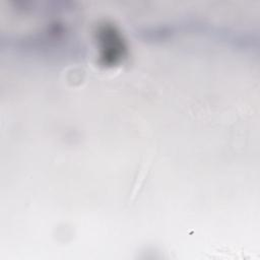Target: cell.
Instances as JSON below:
<instances>
[{
    "mask_svg": "<svg viewBox=\"0 0 260 260\" xmlns=\"http://www.w3.org/2000/svg\"><path fill=\"white\" fill-rule=\"evenodd\" d=\"M149 173V167L148 165L144 164L142 165L141 169H139L138 173H137V176L134 180V183H133V186H132V190L130 191V195H129V201H133L134 197L138 194L139 190L142 189L144 183H145V180L147 178V175Z\"/></svg>",
    "mask_w": 260,
    "mask_h": 260,
    "instance_id": "1",
    "label": "cell"
}]
</instances>
